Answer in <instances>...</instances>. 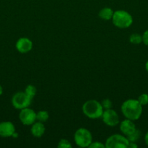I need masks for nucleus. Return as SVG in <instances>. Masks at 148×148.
<instances>
[{
	"label": "nucleus",
	"instance_id": "f257e3e1",
	"mask_svg": "<svg viewBox=\"0 0 148 148\" xmlns=\"http://www.w3.org/2000/svg\"><path fill=\"white\" fill-rule=\"evenodd\" d=\"M120 108L125 118L133 121L140 118L143 111L142 106L136 99H128L122 103Z\"/></svg>",
	"mask_w": 148,
	"mask_h": 148
},
{
	"label": "nucleus",
	"instance_id": "f03ea898",
	"mask_svg": "<svg viewBox=\"0 0 148 148\" xmlns=\"http://www.w3.org/2000/svg\"><path fill=\"white\" fill-rule=\"evenodd\" d=\"M82 111L84 115L91 119L101 118L103 114L101 103L96 100H89L86 101L82 106Z\"/></svg>",
	"mask_w": 148,
	"mask_h": 148
},
{
	"label": "nucleus",
	"instance_id": "7ed1b4c3",
	"mask_svg": "<svg viewBox=\"0 0 148 148\" xmlns=\"http://www.w3.org/2000/svg\"><path fill=\"white\" fill-rule=\"evenodd\" d=\"M112 21L113 25L118 28L126 29L132 25L133 17L125 10H117L113 13Z\"/></svg>",
	"mask_w": 148,
	"mask_h": 148
},
{
	"label": "nucleus",
	"instance_id": "20e7f679",
	"mask_svg": "<svg viewBox=\"0 0 148 148\" xmlns=\"http://www.w3.org/2000/svg\"><path fill=\"white\" fill-rule=\"evenodd\" d=\"M74 141L80 147H89L92 143V134L87 129L79 128L74 134Z\"/></svg>",
	"mask_w": 148,
	"mask_h": 148
},
{
	"label": "nucleus",
	"instance_id": "39448f33",
	"mask_svg": "<svg viewBox=\"0 0 148 148\" xmlns=\"http://www.w3.org/2000/svg\"><path fill=\"white\" fill-rule=\"evenodd\" d=\"M32 100L25 92H17L12 98V104L15 108L21 110L30 106Z\"/></svg>",
	"mask_w": 148,
	"mask_h": 148
},
{
	"label": "nucleus",
	"instance_id": "423d86ee",
	"mask_svg": "<svg viewBox=\"0 0 148 148\" xmlns=\"http://www.w3.org/2000/svg\"><path fill=\"white\" fill-rule=\"evenodd\" d=\"M129 141L127 137L121 134H113L105 142L106 148H128Z\"/></svg>",
	"mask_w": 148,
	"mask_h": 148
},
{
	"label": "nucleus",
	"instance_id": "0eeeda50",
	"mask_svg": "<svg viewBox=\"0 0 148 148\" xmlns=\"http://www.w3.org/2000/svg\"><path fill=\"white\" fill-rule=\"evenodd\" d=\"M101 118L102 119L103 122L108 127H115L120 123L118 114L112 108L104 110Z\"/></svg>",
	"mask_w": 148,
	"mask_h": 148
},
{
	"label": "nucleus",
	"instance_id": "6e6552de",
	"mask_svg": "<svg viewBox=\"0 0 148 148\" xmlns=\"http://www.w3.org/2000/svg\"><path fill=\"white\" fill-rule=\"evenodd\" d=\"M19 119L24 125H32L36 121V113L28 107L20 110Z\"/></svg>",
	"mask_w": 148,
	"mask_h": 148
},
{
	"label": "nucleus",
	"instance_id": "1a4fd4ad",
	"mask_svg": "<svg viewBox=\"0 0 148 148\" xmlns=\"http://www.w3.org/2000/svg\"><path fill=\"white\" fill-rule=\"evenodd\" d=\"M15 47L20 53H26L31 51L33 48V42L28 38H20L16 42Z\"/></svg>",
	"mask_w": 148,
	"mask_h": 148
},
{
	"label": "nucleus",
	"instance_id": "9d476101",
	"mask_svg": "<svg viewBox=\"0 0 148 148\" xmlns=\"http://www.w3.org/2000/svg\"><path fill=\"white\" fill-rule=\"evenodd\" d=\"M15 132V127L11 121H2L0 123V137H10Z\"/></svg>",
	"mask_w": 148,
	"mask_h": 148
},
{
	"label": "nucleus",
	"instance_id": "9b49d317",
	"mask_svg": "<svg viewBox=\"0 0 148 148\" xmlns=\"http://www.w3.org/2000/svg\"><path fill=\"white\" fill-rule=\"evenodd\" d=\"M120 130L121 132L124 134L126 137L130 135L136 130V127L133 121L126 119L122 121L120 124Z\"/></svg>",
	"mask_w": 148,
	"mask_h": 148
},
{
	"label": "nucleus",
	"instance_id": "f8f14e48",
	"mask_svg": "<svg viewBox=\"0 0 148 148\" xmlns=\"http://www.w3.org/2000/svg\"><path fill=\"white\" fill-rule=\"evenodd\" d=\"M30 132L33 137H37V138L41 137L45 132V127L43 123L40 121L33 123L31 126Z\"/></svg>",
	"mask_w": 148,
	"mask_h": 148
},
{
	"label": "nucleus",
	"instance_id": "ddd939ff",
	"mask_svg": "<svg viewBox=\"0 0 148 148\" xmlns=\"http://www.w3.org/2000/svg\"><path fill=\"white\" fill-rule=\"evenodd\" d=\"M114 11L110 7H104L102 8L99 12V17L104 20H112Z\"/></svg>",
	"mask_w": 148,
	"mask_h": 148
},
{
	"label": "nucleus",
	"instance_id": "4468645a",
	"mask_svg": "<svg viewBox=\"0 0 148 148\" xmlns=\"http://www.w3.org/2000/svg\"><path fill=\"white\" fill-rule=\"evenodd\" d=\"M49 118V113L46 111H39L36 113V120L40 122H46Z\"/></svg>",
	"mask_w": 148,
	"mask_h": 148
},
{
	"label": "nucleus",
	"instance_id": "2eb2a0df",
	"mask_svg": "<svg viewBox=\"0 0 148 148\" xmlns=\"http://www.w3.org/2000/svg\"><path fill=\"white\" fill-rule=\"evenodd\" d=\"M129 41L131 43L134 45L140 44L142 43V36L138 34V33H133L131 34L129 37Z\"/></svg>",
	"mask_w": 148,
	"mask_h": 148
},
{
	"label": "nucleus",
	"instance_id": "dca6fc26",
	"mask_svg": "<svg viewBox=\"0 0 148 148\" xmlns=\"http://www.w3.org/2000/svg\"><path fill=\"white\" fill-rule=\"evenodd\" d=\"M140 136H141L140 131L136 129V130H135L132 134H131L130 135L127 136L126 137H127L128 140H129V142H131V143H136V142L139 139Z\"/></svg>",
	"mask_w": 148,
	"mask_h": 148
},
{
	"label": "nucleus",
	"instance_id": "f3484780",
	"mask_svg": "<svg viewBox=\"0 0 148 148\" xmlns=\"http://www.w3.org/2000/svg\"><path fill=\"white\" fill-rule=\"evenodd\" d=\"M25 92L30 97L31 99L34 98V96L36 94V87L32 85H28L25 89Z\"/></svg>",
	"mask_w": 148,
	"mask_h": 148
},
{
	"label": "nucleus",
	"instance_id": "a211bd4d",
	"mask_svg": "<svg viewBox=\"0 0 148 148\" xmlns=\"http://www.w3.org/2000/svg\"><path fill=\"white\" fill-rule=\"evenodd\" d=\"M138 101L139 103L143 106H146L148 104V94L143 93L141 94L138 98Z\"/></svg>",
	"mask_w": 148,
	"mask_h": 148
},
{
	"label": "nucleus",
	"instance_id": "6ab92c4d",
	"mask_svg": "<svg viewBox=\"0 0 148 148\" xmlns=\"http://www.w3.org/2000/svg\"><path fill=\"white\" fill-rule=\"evenodd\" d=\"M57 147L59 148H71L72 145L68 140H65V139H62L58 143Z\"/></svg>",
	"mask_w": 148,
	"mask_h": 148
},
{
	"label": "nucleus",
	"instance_id": "aec40b11",
	"mask_svg": "<svg viewBox=\"0 0 148 148\" xmlns=\"http://www.w3.org/2000/svg\"><path fill=\"white\" fill-rule=\"evenodd\" d=\"M101 104L104 110L110 109V108H112V106H113V103L108 98H105V99L103 100L101 102Z\"/></svg>",
	"mask_w": 148,
	"mask_h": 148
},
{
	"label": "nucleus",
	"instance_id": "412c9836",
	"mask_svg": "<svg viewBox=\"0 0 148 148\" xmlns=\"http://www.w3.org/2000/svg\"><path fill=\"white\" fill-rule=\"evenodd\" d=\"M89 148H104L105 145L100 142H92L89 145Z\"/></svg>",
	"mask_w": 148,
	"mask_h": 148
},
{
	"label": "nucleus",
	"instance_id": "4be33fe9",
	"mask_svg": "<svg viewBox=\"0 0 148 148\" xmlns=\"http://www.w3.org/2000/svg\"><path fill=\"white\" fill-rule=\"evenodd\" d=\"M142 43L146 46H148V30H145L142 35Z\"/></svg>",
	"mask_w": 148,
	"mask_h": 148
},
{
	"label": "nucleus",
	"instance_id": "5701e85b",
	"mask_svg": "<svg viewBox=\"0 0 148 148\" xmlns=\"http://www.w3.org/2000/svg\"><path fill=\"white\" fill-rule=\"evenodd\" d=\"M137 147L138 145L136 143H131V142H129V144L128 145V148H136Z\"/></svg>",
	"mask_w": 148,
	"mask_h": 148
},
{
	"label": "nucleus",
	"instance_id": "b1692460",
	"mask_svg": "<svg viewBox=\"0 0 148 148\" xmlns=\"http://www.w3.org/2000/svg\"><path fill=\"white\" fill-rule=\"evenodd\" d=\"M145 144H146L147 146V147H148V131L147 132V133H146V134H145Z\"/></svg>",
	"mask_w": 148,
	"mask_h": 148
},
{
	"label": "nucleus",
	"instance_id": "393cba45",
	"mask_svg": "<svg viewBox=\"0 0 148 148\" xmlns=\"http://www.w3.org/2000/svg\"><path fill=\"white\" fill-rule=\"evenodd\" d=\"M145 69H146L147 72H148V61L146 62V64H145Z\"/></svg>",
	"mask_w": 148,
	"mask_h": 148
},
{
	"label": "nucleus",
	"instance_id": "a878e982",
	"mask_svg": "<svg viewBox=\"0 0 148 148\" xmlns=\"http://www.w3.org/2000/svg\"><path fill=\"white\" fill-rule=\"evenodd\" d=\"M2 93H3V88L1 86V85H0V95H2Z\"/></svg>",
	"mask_w": 148,
	"mask_h": 148
}]
</instances>
